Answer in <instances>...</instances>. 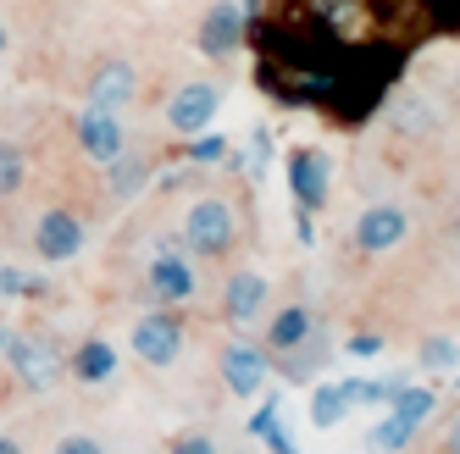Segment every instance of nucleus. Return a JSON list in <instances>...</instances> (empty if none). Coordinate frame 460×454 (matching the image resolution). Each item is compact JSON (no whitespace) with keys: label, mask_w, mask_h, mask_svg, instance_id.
Listing matches in <instances>:
<instances>
[{"label":"nucleus","mask_w":460,"mask_h":454,"mask_svg":"<svg viewBox=\"0 0 460 454\" xmlns=\"http://www.w3.org/2000/svg\"><path fill=\"white\" fill-rule=\"evenodd\" d=\"M327 178H333V161H327L322 150H294L288 155V188H294V205L300 211H316L327 200Z\"/></svg>","instance_id":"nucleus-12"},{"label":"nucleus","mask_w":460,"mask_h":454,"mask_svg":"<svg viewBox=\"0 0 460 454\" xmlns=\"http://www.w3.org/2000/svg\"><path fill=\"white\" fill-rule=\"evenodd\" d=\"M22 178H28V155L17 144H0V200H12L22 188Z\"/></svg>","instance_id":"nucleus-24"},{"label":"nucleus","mask_w":460,"mask_h":454,"mask_svg":"<svg viewBox=\"0 0 460 454\" xmlns=\"http://www.w3.org/2000/svg\"><path fill=\"white\" fill-rule=\"evenodd\" d=\"M12 338H17L12 327H0V354H6V349H12Z\"/></svg>","instance_id":"nucleus-33"},{"label":"nucleus","mask_w":460,"mask_h":454,"mask_svg":"<svg viewBox=\"0 0 460 454\" xmlns=\"http://www.w3.org/2000/svg\"><path fill=\"white\" fill-rule=\"evenodd\" d=\"M416 361H421L427 371H455V366H460V344H455L449 333H427L421 349H416Z\"/></svg>","instance_id":"nucleus-21"},{"label":"nucleus","mask_w":460,"mask_h":454,"mask_svg":"<svg viewBox=\"0 0 460 454\" xmlns=\"http://www.w3.org/2000/svg\"><path fill=\"white\" fill-rule=\"evenodd\" d=\"M183 316L178 310H150L134 321V333H128V344H134V354L145 366H172L178 354H183Z\"/></svg>","instance_id":"nucleus-3"},{"label":"nucleus","mask_w":460,"mask_h":454,"mask_svg":"<svg viewBox=\"0 0 460 454\" xmlns=\"http://www.w3.org/2000/svg\"><path fill=\"white\" fill-rule=\"evenodd\" d=\"M394 122H400V134H433L438 127V111L421 100V94H405L400 106H394Z\"/></svg>","instance_id":"nucleus-22"},{"label":"nucleus","mask_w":460,"mask_h":454,"mask_svg":"<svg viewBox=\"0 0 460 454\" xmlns=\"http://www.w3.org/2000/svg\"><path fill=\"white\" fill-rule=\"evenodd\" d=\"M339 421H349V399H344V388L339 382H316L311 388V427H339Z\"/></svg>","instance_id":"nucleus-17"},{"label":"nucleus","mask_w":460,"mask_h":454,"mask_svg":"<svg viewBox=\"0 0 460 454\" xmlns=\"http://www.w3.org/2000/svg\"><path fill=\"white\" fill-rule=\"evenodd\" d=\"M405 377H394V382H372V377H349V382H339L344 388V399H349V410H372V405H388L394 399V388H400Z\"/></svg>","instance_id":"nucleus-19"},{"label":"nucleus","mask_w":460,"mask_h":454,"mask_svg":"<svg viewBox=\"0 0 460 454\" xmlns=\"http://www.w3.org/2000/svg\"><path fill=\"white\" fill-rule=\"evenodd\" d=\"M67 371H73L78 382H106V377L117 371V349H111L106 338H84V344L73 349V361H67Z\"/></svg>","instance_id":"nucleus-15"},{"label":"nucleus","mask_w":460,"mask_h":454,"mask_svg":"<svg viewBox=\"0 0 460 454\" xmlns=\"http://www.w3.org/2000/svg\"><path fill=\"white\" fill-rule=\"evenodd\" d=\"M250 432H255L261 443H267L272 454H300V449L288 443V432H283V421H278V399H267V405L255 410V421H250Z\"/></svg>","instance_id":"nucleus-20"},{"label":"nucleus","mask_w":460,"mask_h":454,"mask_svg":"<svg viewBox=\"0 0 460 454\" xmlns=\"http://www.w3.org/2000/svg\"><path fill=\"white\" fill-rule=\"evenodd\" d=\"M89 244V233H84V216L78 211H67V205H50L40 222H34V255L45 266H61V261H73V255Z\"/></svg>","instance_id":"nucleus-6"},{"label":"nucleus","mask_w":460,"mask_h":454,"mask_svg":"<svg viewBox=\"0 0 460 454\" xmlns=\"http://www.w3.org/2000/svg\"><path fill=\"white\" fill-rule=\"evenodd\" d=\"M244 6L239 0H217V6H206V17H200V56H211V61H227V56H239V45H244Z\"/></svg>","instance_id":"nucleus-9"},{"label":"nucleus","mask_w":460,"mask_h":454,"mask_svg":"<svg viewBox=\"0 0 460 454\" xmlns=\"http://www.w3.org/2000/svg\"><path fill=\"white\" fill-rule=\"evenodd\" d=\"M6 45H12V34H6V22H0V56H6Z\"/></svg>","instance_id":"nucleus-34"},{"label":"nucleus","mask_w":460,"mask_h":454,"mask_svg":"<svg viewBox=\"0 0 460 454\" xmlns=\"http://www.w3.org/2000/svg\"><path fill=\"white\" fill-rule=\"evenodd\" d=\"M139 100V67L134 61H94V73H89V106H101V111H128Z\"/></svg>","instance_id":"nucleus-11"},{"label":"nucleus","mask_w":460,"mask_h":454,"mask_svg":"<svg viewBox=\"0 0 460 454\" xmlns=\"http://www.w3.org/2000/svg\"><path fill=\"white\" fill-rule=\"evenodd\" d=\"M239 6H244V17H255L261 6H267V0H239Z\"/></svg>","instance_id":"nucleus-32"},{"label":"nucleus","mask_w":460,"mask_h":454,"mask_svg":"<svg viewBox=\"0 0 460 454\" xmlns=\"http://www.w3.org/2000/svg\"><path fill=\"white\" fill-rule=\"evenodd\" d=\"M145 294L161 310H178V305H189L194 294H200V277H194V266L183 261V249H161L145 266Z\"/></svg>","instance_id":"nucleus-4"},{"label":"nucleus","mask_w":460,"mask_h":454,"mask_svg":"<svg viewBox=\"0 0 460 454\" xmlns=\"http://www.w3.org/2000/svg\"><path fill=\"white\" fill-rule=\"evenodd\" d=\"M0 300H6V294H0Z\"/></svg>","instance_id":"nucleus-35"},{"label":"nucleus","mask_w":460,"mask_h":454,"mask_svg":"<svg viewBox=\"0 0 460 454\" xmlns=\"http://www.w3.org/2000/svg\"><path fill=\"white\" fill-rule=\"evenodd\" d=\"M106 183H111L117 200H134V194L150 183V155L145 150H122L111 167H106Z\"/></svg>","instance_id":"nucleus-16"},{"label":"nucleus","mask_w":460,"mask_h":454,"mask_svg":"<svg viewBox=\"0 0 460 454\" xmlns=\"http://www.w3.org/2000/svg\"><path fill=\"white\" fill-rule=\"evenodd\" d=\"M316 338V316L305 310V305H283V310H272V327H267V354H300L305 344Z\"/></svg>","instance_id":"nucleus-13"},{"label":"nucleus","mask_w":460,"mask_h":454,"mask_svg":"<svg viewBox=\"0 0 460 454\" xmlns=\"http://www.w3.org/2000/svg\"><path fill=\"white\" fill-rule=\"evenodd\" d=\"M377 349H383V333H355V338L344 344V354H355V361H372Z\"/></svg>","instance_id":"nucleus-28"},{"label":"nucleus","mask_w":460,"mask_h":454,"mask_svg":"<svg viewBox=\"0 0 460 454\" xmlns=\"http://www.w3.org/2000/svg\"><path fill=\"white\" fill-rule=\"evenodd\" d=\"M56 454H106V449L94 443L89 432H73V438H61V443H56Z\"/></svg>","instance_id":"nucleus-29"},{"label":"nucleus","mask_w":460,"mask_h":454,"mask_svg":"<svg viewBox=\"0 0 460 454\" xmlns=\"http://www.w3.org/2000/svg\"><path fill=\"white\" fill-rule=\"evenodd\" d=\"M167 454H222L206 432H178L172 443H167Z\"/></svg>","instance_id":"nucleus-26"},{"label":"nucleus","mask_w":460,"mask_h":454,"mask_svg":"<svg viewBox=\"0 0 460 454\" xmlns=\"http://www.w3.org/2000/svg\"><path fill=\"white\" fill-rule=\"evenodd\" d=\"M183 155L194 161V167H211V161H222V155H227V139H217V134H206V139H194V144H189Z\"/></svg>","instance_id":"nucleus-25"},{"label":"nucleus","mask_w":460,"mask_h":454,"mask_svg":"<svg viewBox=\"0 0 460 454\" xmlns=\"http://www.w3.org/2000/svg\"><path fill=\"white\" fill-rule=\"evenodd\" d=\"M6 366L28 394H50V388L67 377V354H61V344L45 338V333H17L12 349H6Z\"/></svg>","instance_id":"nucleus-2"},{"label":"nucleus","mask_w":460,"mask_h":454,"mask_svg":"<svg viewBox=\"0 0 460 454\" xmlns=\"http://www.w3.org/2000/svg\"><path fill=\"white\" fill-rule=\"evenodd\" d=\"M222 382H227V394L234 399H255L261 388H267L272 377V354L261 349V344H244V338H227L222 344Z\"/></svg>","instance_id":"nucleus-5"},{"label":"nucleus","mask_w":460,"mask_h":454,"mask_svg":"<svg viewBox=\"0 0 460 454\" xmlns=\"http://www.w3.org/2000/svg\"><path fill=\"white\" fill-rule=\"evenodd\" d=\"M73 134H78V150L89 161H101V167H111V161L128 150V134H122V122L117 111H101V106H84L73 117Z\"/></svg>","instance_id":"nucleus-10"},{"label":"nucleus","mask_w":460,"mask_h":454,"mask_svg":"<svg viewBox=\"0 0 460 454\" xmlns=\"http://www.w3.org/2000/svg\"><path fill=\"white\" fill-rule=\"evenodd\" d=\"M267 277L261 272H234L227 277V288H222V316L227 321H255L261 310H267Z\"/></svg>","instance_id":"nucleus-14"},{"label":"nucleus","mask_w":460,"mask_h":454,"mask_svg":"<svg viewBox=\"0 0 460 454\" xmlns=\"http://www.w3.org/2000/svg\"><path fill=\"white\" fill-rule=\"evenodd\" d=\"M234 244H239L234 200H222V194H200V200L189 205V216H183V249H189V255H206V261H217V255H227Z\"/></svg>","instance_id":"nucleus-1"},{"label":"nucleus","mask_w":460,"mask_h":454,"mask_svg":"<svg viewBox=\"0 0 460 454\" xmlns=\"http://www.w3.org/2000/svg\"><path fill=\"white\" fill-rule=\"evenodd\" d=\"M433 405H438L433 388H405L400 382V388H394V399H388V415H400V421H411V427H421V421L433 415Z\"/></svg>","instance_id":"nucleus-18"},{"label":"nucleus","mask_w":460,"mask_h":454,"mask_svg":"<svg viewBox=\"0 0 460 454\" xmlns=\"http://www.w3.org/2000/svg\"><path fill=\"white\" fill-rule=\"evenodd\" d=\"M455 388H460V382H455Z\"/></svg>","instance_id":"nucleus-36"},{"label":"nucleus","mask_w":460,"mask_h":454,"mask_svg":"<svg viewBox=\"0 0 460 454\" xmlns=\"http://www.w3.org/2000/svg\"><path fill=\"white\" fill-rule=\"evenodd\" d=\"M416 432H421V427H411V421H400V415H383L377 427H372V449H377V454H400V449H405Z\"/></svg>","instance_id":"nucleus-23"},{"label":"nucleus","mask_w":460,"mask_h":454,"mask_svg":"<svg viewBox=\"0 0 460 454\" xmlns=\"http://www.w3.org/2000/svg\"><path fill=\"white\" fill-rule=\"evenodd\" d=\"M217 106H222L217 83H178L167 94V127L183 134V139H194V134H206V127L217 122Z\"/></svg>","instance_id":"nucleus-7"},{"label":"nucleus","mask_w":460,"mask_h":454,"mask_svg":"<svg viewBox=\"0 0 460 454\" xmlns=\"http://www.w3.org/2000/svg\"><path fill=\"white\" fill-rule=\"evenodd\" d=\"M411 233V216L405 205H394V200H377L355 216V244L367 249V255H388V249H400Z\"/></svg>","instance_id":"nucleus-8"},{"label":"nucleus","mask_w":460,"mask_h":454,"mask_svg":"<svg viewBox=\"0 0 460 454\" xmlns=\"http://www.w3.org/2000/svg\"><path fill=\"white\" fill-rule=\"evenodd\" d=\"M444 454H460V415H449V427H444Z\"/></svg>","instance_id":"nucleus-30"},{"label":"nucleus","mask_w":460,"mask_h":454,"mask_svg":"<svg viewBox=\"0 0 460 454\" xmlns=\"http://www.w3.org/2000/svg\"><path fill=\"white\" fill-rule=\"evenodd\" d=\"M427 17L438 28H460V0H427Z\"/></svg>","instance_id":"nucleus-27"},{"label":"nucleus","mask_w":460,"mask_h":454,"mask_svg":"<svg viewBox=\"0 0 460 454\" xmlns=\"http://www.w3.org/2000/svg\"><path fill=\"white\" fill-rule=\"evenodd\" d=\"M0 454H22V443H17V438H6V432H0Z\"/></svg>","instance_id":"nucleus-31"}]
</instances>
